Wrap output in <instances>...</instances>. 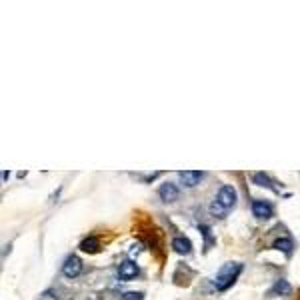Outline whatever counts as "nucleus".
<instances>
[{
	"label": "nucleus",
	"instance_id": "obj_1",
	"mask_svg": "<svg viewBox=\"0 0 300 300\" xmlns=\"http://www.w3.org/2000/svg\"><path fill=\"white\" fill-rule=\"evenodd\" d=\"M236 190L232 188V186H228V184H224L220 190H218V194H216V198L212 200V204H210V214L212 216H218V218H224L230 210L236 206Z\"/></svg>",
	"mask_w": 300,
	"mask_h": 300
},
{
	"label": "nucleus",
	"instance_id": "obj_15",
	"mask_svg": "<svg viewBox=\"0 0 300 300\" xmlns=\"http://www.w3.org/2000/svg\"><path fill=\"white\" fill-rule=\"evenodd\" d=\"M140 252V244H136V246H132V250H130V254H138Z\"/></svg>",
	"mask_w": 300,
	"mask_h": 300
},
{
	"label": "nucleus",
	"instance_id": "obj_5",
	"mask_svg": "<svg viewBox=\"0 0 300 300\" xmlns=\"http://www.w3.org/2000/svg\"><path fill=\"white\" fill-rule=\"evenodd\" d=\"M252 214L260 220H268V218H272L274 214V208L272 204H268L266 200H254L252 202Z\"/></svg>",
	"mask_w": 300,
	"mask_h": 300
},
{
	"label": "nucleus",
	"instance_id": "obj_4",
	"mask_svg": "<svg viewBox=\"0 0 300 300\" xmlns=\"http://www.w3.org/2000/svg\"><path fill=\"white\" fill-rule=\"evenodd\" d=\"M82 272V260L78 258V256H68L66 258V262L62 264V274L66 276V278H76L78 274Z\"/></svg>",
	"mask_w": 300,
	"mask_h": 300
},
{
	"label": "nucleus",
	"instance_id": "obj_7",
	"mask_svg": "<svg viewBox=\"0 0 300 300\" xmlns=\"http://www.w3.org/2000/svg\"><path fill=\"white\" fill-rule=\"evenodd\" d=\"M158 194H160V198L164 200V202H174V200H178V188L172 184V182H166V184H162L160 186V190H158Z\"/></svg>",
	"mask_w": 300,
	"mask_h": 300
},
{
	"label": "nucleus",
	"instance_id": "obj_12",
	"mask_svg": "<svg viewBox=\"0 0 300 300\" xmlns=\"http://www.w3.org/2000/svg\"><path fill=\"white\" fill-rule=\"evenodd\" d=\"M292 292V288H290V284L286 282V280H278L274 286H272V294H280V296H288Z\"/></svg>",
	"mask_w": 300,
	"mask_h": 300
},
{
	"label": "nucleus",
	"instance_id": "obj_8",
	"mask_svg": "<svg viewBox=\"0 0 300 300\" xmlns=\"http://www.w3.org/2000/svg\"><path fill=\"white\" fill-rule=\"evenodd\" d=\"M252 182L254 184H258V186H264V188H270L272 192H280L276 186H274V182H272V178H270L268 174H264V172H256V174H252Z\"/></svg>",
	"mask_w": 300,
	"mask_h": 300
},
{
	"label": "nucleus",
	"instance_id": "obj_10",
	"mask_svg": "<svg viewBox=\"0 0 300 300\" xmlns=\"http://www.w3.org/2000/svg\"><path fill=\"white\" fill-rule=\"evenodd\" d=\"M80 250H82V252H88V254L98 252V250H100L98 238H96V236H88V238H84L82 242H80Z\"/></svg>",
	"mask_w": 300,
	"mask_h": 300
},
{
	"label": "nucleus",
	"instance_id": "obj_2",
	"mask_svg": "<svg viewBox=\"0 0 300 300\" xmlns=\"http://www.w3.org/2000/svg\"><path fill=\"white\" fill-rule=\"evenodd\" d=\"M240 272H242V264L240 262H226L216 274V280H214L216 290H220V292L228 290L234 284V280L238 278Z\"/></svg>",
	"mask_w": 300,
	"mask_h": 300
},
{
	"label": "nucleus",
	"instance_id": "obj_14",
	"mask_svg": "<svg viewBox=\"0 0 300 300\" xmlns=\"http://www.w3.org/2000/svg\"><path fill=\"white\" fill-rule=\"evenodd\" d=\"M142 298H144L142 292H126V294L122 296V300H142Z\"/></svg>",
	"mask_w": 300,
	"mask_h": 300
},
{
	"label": "nucleus",
	"instance_id": "obj_11",
	"mask_svg": "<svg viewBox=\"0 0 300 300\" xmlns=\"http://www.w3.org/2000/svg\"><path fill=\"white\" fill-rule=\"evenodd\" d=\"M274 248L280 250V252H284V254H292L294 244H292V240H290V238H278L276 242H274Z\"/></svg>",
	"mask_w": 300,
	"mask_h": 300
},
{
	"label": "nucleus",
	"instance_id": "obj_6",
	"mask_svg": "<svg viewBox=\"0 0 300 300\" xmlns=\"http://www.w3.org/2000/svg\"><path fill=\"white\" fill-rule=\"evenodd\" d=\"M138 272H140L138 266L132 260H126V262L120 264V268H118V278L120 280H132V278L138 276Z\"/></svg>",
	"mask_w": 300,
	"mask_h": 300
},
{
	"label": "nucleus",
	"instance_id": "obj_13",
	"mask_svg": "<svg viewBox=\"0 0 300 300\" xmlns=\"http://www.w3.org/2000/svg\"><path fill=\"white\" fill-rule=\"evenodd\" d=\"M200 232H202V236H204V240H206V242H204V248L208 250L210 246L214 244V238H212V234H210V228H208L206 224H200Z\"/></svg>",
	"mask_w": 300,
	"mask_h": 300
},
{
	"label": "nucleus",
	"instance_id": "obj_3",
	"mask_svg": "<svg viewBox=\"0 0 300 300\" xmlns=\"http://www.w3.org/2000/svg\"><path fill=\"white\" fill-rule=\"evenodd\" d=\"M202 178H204V172H200V170H182V172H178V180L186 188H194L196 184H200Z\"/></svg>",
	"mask_w": 300,
	"mask_h": 300
},
{
	"label": "nucleus",
	"instance_id": "obj_9",
	"mask_svg": "<svg viewBox=\"0 0 300 300\" xmlns=\"http://www.w3.org/2000/svg\"><path fill=\"white\" fill-rule=\"evenodd\" d=\"M172 248H174L178 254H190V252H192L190 240L184 238V236H176V238L172 240Z\"/></svg>",
	"mask_w": 300,
	"mask_h": 300
}]
</instances>
